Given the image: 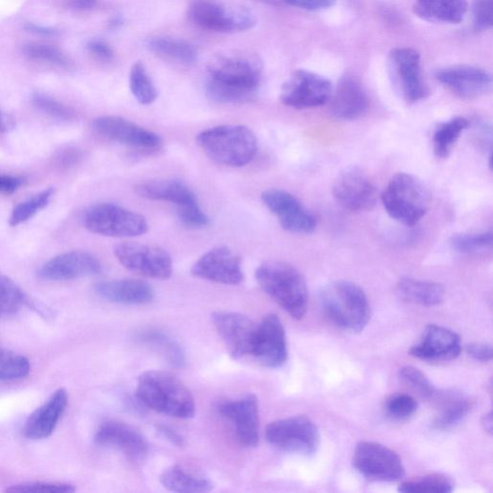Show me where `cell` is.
<instances>
[{
	"instance_id": "680465c9",
	"label": "cell",
	"mask_w": 493,
	"mask_h": 493,
	"mask_svg": "<svg viewBox=\"0 0 493 493\" xmlns=\"http://www.w3.org/2000/svg\"><path fill=\"white\" fill-rule=\"evenodd\" d=\"M122 23H123L122 19L120 17H116V18H114L109 24L112 29H116V28H119Z\"/></svg>"
},
{
	"instance_id": "681fc988",
	"label": "cell",
	"mask_w": 493,
	"mask_h": 493,
	"mask_svg": "<svg viewBox=\"0 0 493 493\" xmlns=\"http://www.w3.org/2000/svg\"><path fill=\"white\" fill-rule=\"evenodd\" d=\"M289 5L309 11H319L330 8L336 4V0H284Z\"/></svg>"
},
{
	"instance_id": "60d3db41",
	"label": "cell",
	"mask_w": 493,
	"mask_h": 493,
	"mask_svg": "<svg viewBox=\"0 0 493 493\" xmlns=\"http://www.w3.org/2000/svg\"><path fill=\"white\" fill-rule=\"evenodd\" d=\"M24 303L21 288L8 276L0 273V318L18 313Z\"/></svg>"
},
{
	"instance_id": "83f0119b",
	"label": "cell",
	"mask_w": 493,
	"mask_h": 493,
	"mask_svg": "<svg viewBox=\"0 0 493 493\" xmlns=\"http://www.w3.org/2000/svg\"><path fill=\"white\" fill-rule=\"evenodd\" d=\"M138 196L149 200L167 201L182 208L198 202L196 194L185 183L175 180L148 181L135 187Z\"/></svg>"
},
{
	"instance_id": "ffe728a7",
	"label": "cell",
	"mask_w": 493,
	"mask_h": 493,
	"mask_svg": "<svg viewBox=\"0 0 493 493\" xmlns=\"http://www.w3.org/2000/svg\"><path fill=\"white\" fill-rule=\"evenodd\" d=\"M98 446L123 453L132 462H142L149 454V446L140 432L128 424L110 421L99 426L95 436Z\"/></svg>"
},
{
	"instance_id": "1f68e13d",
	"label": "cell",
	"mask_w": 493,
	"mask_h": 493,
	"mask_svg": "<svg viewBox=\"0 0 493 493\" xmlns=\"http://www.w3.org/2000/svg\"><path fill=\"white\" fill-rule=\"evenodd\" d=\"M160 483L167 490L180 493H200L212 490L209 480L189 473L180 465H173L160 475Z\"/></svg>"
},
{
	"instance_id": "db71d44e",
	"label": "cell",
	"mask_w": 493,
	"mask_h": 493,
	"mask_svg": "<svg viewBox=\"0 0 493 493\" xmlns=\"http://www.w3.org/2000/svg\"><path fill=\"white\" fill-rule=\"evenodd\" d=\"M23 180L16 176L2 175L0 176V193L12 194L18 191L22 185Z\"/></svg>"
},
{
	"instance_id": "4fadbf2b",
	"label": "cell",
	"mask_w": 493,
	"mask_h": 493,
	"mask_svg": "<svg viewBox=\"0 0 493 493\" xmlns=\"http://www.w3.org/2000/svg\"><path fill=\"white\" fill-rule=\"evenodd\" d=\"M332 94V84L327 79L310 71L298 70L283 85L280 98L288 107L310 109L327 104Z\"/></svg>"
},
{
	"instance_id": "d6a6232c",
	"label": "cell",
	"mask_w": 493,
	"mask_h": 493,
	"mask_svg": "<svg viewBox=\"0 0 493 493\" xmlns=\"http://www.w3.org/2000/svg\"><path fill=\"white\" fill-rule=\"evenodd\" d=\"M471 123L464 117H455L437 126L433 134V149L438 158L449 157L461 134L469 129Z\"/></svg>"
},
{
	"instance_id": "f35d334b",
	"label": "cell",
	"mask_w": 493,
	"mask_h": 493,
	"mask_svg": "<svg viewBox=\"0 0 493 493\" xmlns=\"http://www.w3.org/2000/svg\"><path fill=\"white\" fill-rule=\"evenodd\" d=\"M449 245L455 251L463 255H474L491 249L492 234L472 233L454 234L449 239Z\"/></svg>"
},
{
	"instance_id": "7dc6e473",
	"label": "cell",
	"mask_w": 493,
	"mask_h": 493,
	"mask_svg": "<svg viewBox=\"0 0 493 493\" xmlns=\"http://www.w3.org/2000/svg\"><path fill=\"white\" fill-rule=\"evenodd\" d=\"M34 105L53 117L59 119H70L72 112L59 101L46 95L36 94L33 97Z\"/></svg>"
},
{
	"instance_id": "4316f807",
	"label": "cell",
	"mask_w": 493,
	"mask_h": 493,
	"mask_svg": "<svg viewBox=\"0 0 493 493\" xmlns=\"http://www.w3.org/2000/svg\"><path fill=\"white\" fill-rule=\"evenodd\" d=\"M101 298L121 305H145L155 298V290L140 280L123 279L101 282L96 285Z\"/></svg>"
},
{
	"instance_id": "ab89813d",
	"label": "cell",
	"mask_w": 493,
	"mask_h": 493,
	"mask_svg": "<svg viewBox=\"0 0 493 493\" xmlns=\"http://www.w3.org/2000/svg\"><path fill=\"white\" fill-rule=\"evenodd\" d=\"M55 194L54 188H47L41 193L21 202L13 209L9 223L12 226L21 225L34 217L35 214L45 208Z\"/></svg>"
},
{
	"instance_id": "d6986e66",
	"label": "cell",
	"mask_w": 493,
	"mask_h": 493,
	"mask_svg": "<svg viewBox=\"0 0 493 493\" xmlns=\"http://www.w3.org/2000/svg\"><path fill=\"white\" fill-rule=\"evenodd\" d=\"M211 319L227 351L234 360L251 356L258 323L247 315L237 312H214Z\"/></svg>"
},
{
	"instance_id": "ac0fdd59",
	"label": "cell",
	"mask_w": 493,
	"mask_h": 493,
	"mask_svg": "<svg viewBox=\"0 0 493 493\" xmlns=\"http://www.w3.org/2000/svg\"><path fill=\"white\" fill-rule=\"evenodd\" d=\"M191 274L198 279L226 285H236L244 280L242 258L227 247L206 252L195 262Z\"/></svg>"
},
{
	"instance_id": "6da1fadb",
	"label": "cell",
	"mask_w": 493,
	"mask_h": 493,
	"mask_svg": "<svg viewBox=\"0 0 493 493\" xmlns=\"http://www.w3.org/2000/svg\"><path fill=\"white\" fill-rule=\"evenodd\" d=\"M261 71V62L257 57H215L208 65V94L222 104L247 103L258 91Z\"/></svg>"
},
{
	"instance_id": "9a60e30c",
	"label": "cell",
	"mask_w": 493,
	"mask_h": 493,
	"mask_svg": "<svg viewBox=\"0 0 493 493\" xmlns=\"http://www.w3.org/2000/svg\"><path fill=\"white\" fill-rule=\"evenodd\" d=\"M217 409L223 419L231 424L240 445L247 448L259 445V411L258 398L254 395L222 401Z\"/></svg>"
},
{
	"instance_id": "52a82bcc",
	"label": "cell",
	"mask_w": 493,
	"mask_h": 493,
	"mask_svg": "<svg viewBox=\"0 0 493 493\" xmlns=\"http://www.w3.org/2000/svg\"><path fill=\"white\" fill-rule=\"evenodd\" d=\"M84 225L92 234L107 237H135L149 231V224L143 215L109 202L88 209Z\"/></svg>"
},
{
	"instance_id": "8992f818",
	"label": "cell",
	"mask_w": 493,
	"mask_h": 493,
	"mask_svg": "<svg viewBox=\"0 0 493 493\" xmlns=\"http://www.w3.org/2000/svg\"><path fill=\"white\" fill-rule=\"evenodd\" d=\"M381 199L389 217L407 226L419 224L431 202V196L425 184L408 173L394 175Z\"/></svg>"
},
{
	"instance_id": "44dd1931",
	"label": "cell",
	"mask_w": 493,
	"mask_h": 493,
	"mask_svg": "<svg viewBox=\"0 0 493 493\" xmlns=\"http://www.w3.org/2000/svg\"><path fill=\"white\" fill-rule=\"evenodd\" d=\"M94 131L109 140L140 149H158L159 135L137 123L118 116H104L93 122Z\"/></svg>"
},
{
	"instance_id": "8fae6325",
	"label": "cell",
	"mask_w": 493,
	"mask_h": 493,
	"mask_svg": "<svg viewBox=\"0 0 493 493\" xmlns=\"http://www.w3.org/2000/svg\"><path fill=\"white\" fill-rule=\"evenodd\" d=\"M353 465L372 482L393 483L406 474L399 455L373 441H361L353 455Z\"/></svg>"
},
{
	"instance_id": "8d00e7d4",
	"label": "cell",
	"mask_w": 493,
	"mask_h": 493,
	"mask_svg": "<svg viewBox=\"0 0 493 493\" xmlns=\"http://www.w3.org/2000/svg\"><path fill=\"white\" fill-rule=\"evenodd\" d=\"M131 90L134 98L143 106L154 104L157 98V88L151 81L143 63H134L130 75Z\"/></svg>"
},
{
	"instance_id": "836d02e7",
	"label": "cell",
	"mask_w": 493,
	"mask_h": 493,
	"mask_svg": "<svg viewBox=\"0 0 493 493\" xmlns=\"http://www.w3.org/2000/svg\"><path fill=\"white\" fill-rule=\"evenodd\" d=\"M148 47L150 52L168 60L191 64L198 57L197 49L191 44L183 41L157 38L149 40Z\"/></svg>"
},
{
	"instance_id": "7c38bea8",
	"label": "cell",
	"mask_w": 493,
	"mask_h": 493,
	"mask_svg": "<svg viewBox=\"0 0 493 493\" xmlns=\"http://www.w3.org/2000/svg\"><path fill=\"white\" fill-rule=\"evenodd\" d=\"M123 267L139 276L154 280H168L173 274V260L166 250L154 245L123 242L114 249Z\"/></svg>"
},
{
	"instance_id": "d590c367",
	"label": "cell",
	"mask_w": 493,
	"mask_h": 493,
	"mask_svg": "<svg viewBox=\"0 0 493 493\" xmlns=\"http://www.w3.org/2000/svg\"><path fill=\"white\" fill-rule=\"evenodd\" d=\"M451 478L440 473L427 474L414 477L404 481L399 486V491L404 493H449L454 490Z\"/></svg>"
},
{
	"instance_id": "f1b7e54d",
	"label": "cell",
	"mask_w": 493,
	"mask_h": 493,
	"mask_svg": "<svg viewBox=\"0 0 493 493\" xmlns=\"http://www.w3.org/2000/svg\"><path fill=\"white\" fill-rule=\"evenodd\" d=\"M469 4L466 0H414V14L427 21L460 23L463 21Z\"/></svg>"
},
{
	"instance_id": "ee69618b",
	"label": "cell",
	"mask_w": 493,
	"mask_h": 493,
	"mask_svg": "<svg viewBox=\"0 0 493 493\" xmlns=\"http://www.w3.org/2000/svg\"><path fill=\"white\" fill-rule=\"evenodd\" d=\"M23 53L35 61L50 63V64L61 67H67L71 64L69 58L54 46L32 43L24 47Z\"/></svg>"
},
{
	"instance_id": "f907efd6",
	"label": "cell",
	"mask_w": 493,
	"mask_h": 493,
	"mask_svg": "<svg viewBox=\"0 0 493 493\" xmlns=\"http://www.w3.org/2000/svg\"><path fill=\"white\" fill-rule=\"evenodd\" d=\"M87 47L89 49L90 54L100 61L108 62L113 58V50L105 41L98 39L91 40L88 43Z\"/></svg>"
},
{
	"instance_id": "b9f144b4",
	"label": "cell",
	"mask_w": 493,
	"mask_h": 493,
	"mask_svg": "<svg viewBox=\"0 0 493 493\" xmlns=\"http://www.w3.org/2000/svg\"><path fill=\"white\" fill-rule=\"evenodd\" d=\"M419 404L409 395L397 394L389 396L384 404L385 413L389 419L403 421L414 415Z\"/></svg>"
},
{
	"instance_id": "f6af8a7d",
	"label": "cell",
	"mask_w": 493,
	"mask_h": 493,
	"mask_svg": "<svg viewBox=\"0 0 493 493\" xmlns=\"http://www.w3.org/2000/svg\"><path fill=\"white\" fill-rule=\"evenodd\" d=\"M178 214L181 222L189 229H202L209 225V218L199 202L179 208Z\"/></svg>"
},
{
	"instance_id": "7bdbcfd3",
	"label": "cell",
	"mask_w": 493,
	"mask_h": 493,
	"mask_svg": "<svg viewBox=\"0 0 493 493\" xmlns=\"http://www.w3.org/2000/svg\"><path fill=\"white\" fill-rule=\"evenodd\" d=\"M398 377L404 385L423 398H433L436 395V388L426 375L412 366L402 368L398 372Z\"/></svg>"
},
{
	"instance_id": "7a4b0ae2",
	"label": "cell",
	"mask_w": 493,
	"mask_h": 493,
	"mask_svg": "<svg viewBox=\"0 0 493 493\" xmlns=\"http://www.w3.org/2000/svg\"><path fill=\"white\" fill-rule=\"evenodd\" d=\"M136 398L145 407L174 419L189 420L195 415V400L178 377L151 370L139 377Z\"/></svg>"
},
{
	"instance_id": "f5cc1de1",
	"label": "cell",
	"mask_w": 493,
	"mask_h": 493,
	"mask_svg": "<svg viewBox=\"0 0 493 493\" xmlns=\"http://www.w3.org/2000/svg\"><path fill=\"white\" fill-rule=\"evenodd\" d=\"M467 353L477 361L488 362L492 359V347L484 343H475L467 346Z\"/></svg>"
},
{
	"instance_id": "7402d4cb",
	"label": "cell",
	"mask_w": 493,
	"mask_h": 493,
	"mask_svg": "<svg viewBox=\"0 0 493 493\" xmlns=\"http://www.w3.org/2000/svg\"><path fill=\"white\" fill-rule=\"evenodd\" d=\"M461 351V338L456 333L445 327L429 325L410 353L426 361H448L457 359Z\"/></svg>"
},
{
	"instance_id": "2e32d148",
	"label": "cell",
	"mask_w": 493,
	"mask_h": 493,
	"mask_svg": "<svg viewBox=\"0 0 493 493\" xmlns=\"http://www.w3.org/2000/svg\"><path fill=\"white\" fill-rule=\"evenodd\" d=\"M250 357L270 369L280 368L286 362L288 350L285 330L277 315H265L258 323Z\"/></svg>"
},
{
	"instance_id": "3957f363",
	"label": "cell",
	"mask_w": 493,
	"mask_h": 493,
	"mask_svg": "<svg viewBox=\"0 0 493 493\" xmlns=\"http://www.w3.org/2000/svg\"><path fill=\"white\" fill-rule=\"evenodd\" d=\"M256 280L277 305L293 319L300 320L308 310V287L305 277L293 265L284 261L264 262L256 271Z\"/></svg>"
},
{
	"instance_id": "5b68a950",
	"label": "cell",
	"mask_w": 493,
	"mask_h": 493,
	"mask_svg": "<svg viewBox=\"0 0 493 493\" xmlns=\"http://www.w3.org/2000/svg\"><path fill=\"white\" fill-rule=\"evenodd\" d=\"M320 305L327 319L341 330L358 333L370 320L368 296L361 287L349 281L327 285L320 294Z\"/></svg>"
},
{
	"instance_id": "9f6ffc18",
	"label": "cell",
	"mask_w": 493,
	"mask_h": 493,
	"mask_svg": "<svg viewBox=\"0 0 493 493\" xmlns=\"http://www.w3.org/2000/svg\"><path fill=\"white\" fill-rule=\"evenodd\" d=\"M27 30L30 32H34L37 34H43V35H56L58 31H56L54 29H48V28H43V27H38V25L30 23L27 27Z\"/></svg>"
},
{
	"instance_id": "91938a15",
	"label": "cell",
	"mask_w": 493,
	"mask_h": 493,
	"mask_svg": "<svg viewBox=\"0 0 493 493\" xmlns=\"http://www.w3.org/2000/svg\"><path fill=\"white\" fill-rule=\"evenodd\" d=\"M3 126H4L3 119H2V116H0V130L3 129Z\"/></svg>"
},
{
	"instance_id": "9c48e42d",
	"label": "cell",
	"mask_w": 493,
	"mask_h": 493,
	"mask_svg": "<svg viewBox=\"0 0 493 493\" xmlns=\"http://www.w3.org/2000/svg\"><path fill=\"white\" fill-rule=\"evenodd\" d=\"M265 437L272 446L303 456L318 451L320 442L318 426L306 415L290 416L270 423Z\"/></svg>"
},
{
	"instance_id": "e0dca14e",
	"label": "cell",
	"mask_w": 493,
	"mask_h": 493,
	"mask_svg": "<svg viewBox=\"0 0 493 493\" xmlns=\"http://www.w3.org/2000/svg\"><path fill=\"white\" fill-rule=\"evenodd\" d=\"M261 200L279 220L283 229L293 234H312L318 220L293 194L281 189H269L261 194Z\"/></svg>"
},
{
	"instance_id": "f546056e",
	"label": "cell",
	"mask_w": 493,
	"mask_h": 493,
	"mask_svg": "<svg viewBox=\"0 0 493 493\" xmlns=\"http://www.w3.org/2000/svg\"><path fill=\"white\" fill-rule=\"evenodd\" d=\"M396 294L404 302L434 307L444 301L446 288L438 283L403 277L396 285Z\"/></svg>"
},
{
	"instance_id": "c3c4849f",
	"label": "cell",
	"mask_w": 493,
	"mask_h": 493,
	"mask_svg": "<svg viewBox=\"0 0 493 493\" xmlns=\"http://www.w3.org/2000/svg\"><path fill=\"white\" fill-rule=\"evenodd\" d=\"M474 27L485 31L492 27V0H474L472 4Z\"/></svg>"
},
{
	"instance_id": "ba28073f",
	"label": "cell",
	"mask_w": 493,
	"mask_h": 493,
	"mask_svg": "<svg viewBox=\"0 0 493 493\" xmlns=\"http://www.w3.org/2000/svg\"><path fill=\"white\" fill-rule=\"evenodd\" d=\"M387 71L396 93L408 104L420 103L428 94L421 57L415 49L397 47L387 57Z\"/></svg>"
},
{
	"instance_id": "bcb514c9",
	"label": "cell",
	"mask_w": 493,
	"mask_h": 493,
	"mask_svg": "<svg viewBox=\"0 0 493 493\" xmlns=\"http://www.w3.org/2000/svg\"><path fill=\"white\" fill-rule=\"evenodd\" d=\"M7 492H49V493H69L74 492L75 489L70 484L49 483V482H32L21 485L13 486L6 489Z\"/></svg>"
},
{
	"instance_id": "cb8c5ba5",
	"label": "cell",
	"mask_w": 493,
	"mask_h": 493,
	"mask_svg": "<svg viewBox=\"0 0 493 493\" xmlns=\"http://www.w3.org/2000/svg\"><path fill=\"white\" fill-rule=\"evenodd\" d=\"M100 271L101 264L96 257L89 252L73 251L50 259L39 275L47 281L64 282L94 276Z\"/></svg>"
},
{
	"instance_id": "6f0895ef",
	"label": "cell",
	"mask_w": 493,
	"mask_h": 493,
	"mask_svg": "<svg viewBox=\"0 0 493 493\" xmlns=\"http://www.w3.org/2000/svg\"><path fill=\"white\" fill-rule=\"evenodd\" d=\"M483 426L486 429V431L489 434L492 433V414L491 412H489L484 416L483 419Z\"/></svg>"
},
{
	"instance_id": "30bf717a",
	"label": "cell",
	"mask_w": 493,
	"mask_h": 493,
	"mask_svg": "<svg viewBox=\"0 0 493 493\" xmlns=\"http://www.w3.org/2000/svg\"><path fill=\"white\" fill-rule=\"evenodd\" d=\"M188 17L200 29L215 32L246 31L257 22L246 9L226 6L220 0H192Z\"/></svg>"
},
{
	"instance_id": "5bb4252c",
	"label": "cell",
	"mask_w": 493,
	"mask_h": 493,
	"mask_svg": "<svg viewBox=\"0 0 493 493\" xmlns=\"http://www.w3.org/2000/svg\"><path fill=\"white\" fill-rule=\"evenodd\" d=\"M333 195L340 207L353 212L372 210L378 200L376 185L357 167L346 168L338 174Z\"/></svg>"
},
{
	"instance_id": "d4e9b609",
	"label": "cell",
	"mask_w": 493,
	"mask_h": 493,
	"mask_svg": "<svg viewBox=\"0 0 493 493\" xmlns=\"http://www.w3.org/2000/svg\"><path fill=\"white\" fill-rule=\"evenodd\" d=\"M331 98L332 114L341 121L358 120L370 108V98L364 87L358 79L350 75L339 81Z\"/></svg>"
},
{
	"instance_id": "e575fe53",
	"label": "cell",
	"mask_w": 493,
	"mask_h": 493,
	"mask_svg": "<svg viewBox=\"0 0 493 493\" xmlns=\"http://www.w3.org/2000/svg\"><path fill=\"white\" fill-rule=\"evenodd\" d=\"M472 410L470 400L450 395L441 404L434 426L438 429H447L461 423Z\"/></svg>"
},
{
	"instance_id": "11a10c76",
	"label": "cell",
	"mask_w": 493,
	"mask_h": 493,
	"mask_svg": "<svg viewBox=\"0 0 493 493\" xmlns=\"http://www.w3.org/2000/svg\"><path fill=\"white\" fill-rule=\"evenodd\" d=\"M98 0H69L72 8L79 11H87L94 8Z\"/></svg>"
},
{
	"instance_id": "277c9868",
	"label": "cell",
	"mask_w": 493,
	"mask_h": 493,
	"mask_svg": "<svg viewBox=\"0 0 493 493\" xmlns=\"http://www.w3.org/2000/svg\"><path fill=\"white\" fill-rule=\"evenodd\" d=\"M197 141L210 159L229 167L246 166L258 153V139L245 125L214 126L201 132Z\"/></svg>"
},
{
	"instance_id": "74e56055",
	"label": "cell",
	"mask_w": 493,
	"mask_h": 493,
	"mask_svg": "<svg viewBox=\"0 0 493 493\" xmlns=\"http://www.w3.org/2000/svg\"><path fill=\"white\" fill-rule=\"evenodd\" d=\"M30 361L20 353L0 349V382L21 380L30 373Z\"/></svg>"
},
{
	"instance_id": "484cf974",
	"label": "cell",
	"mask_w": 493,
	"mask_h": 493,
	"mask_svg": "<svg viewBox=\"0 0 493 493\" xmlns=\"http://www.w3.org/2000/svg\"><path fill=\"white\" fill-rule=\"evenodd\" d=\"M68 402L66 389L59 388L55 391L41 407L30 414L23 428L24 436L39 440L52 435L68 406Z\"/></svg>"
},
{
	"instance_id": "603a6c76",
	"label": "cell",
	"mask_w": 493,
	"mask_h": 493,
	"mask_svg": "<svg viewBox=\"0 0 493 493\" xmlns=\"http://www.w3.org/2000/svg\"><path fill=\"white\" fill-rule=\"evenodd\" d=\"M436 79L446 89L463 98H474L487 94L491 88V75L472 66H453L440 69Z\"/></svg>"
},
{
	"instance_id": "4dcf8cb0",
	"label": "cell",
	"mask_w": 493,
	"mask_h": 493,
	"mask_svg": "<svg viewBox=\"0 0 493 493\" xmlns=\"http://www.w3.org/2000/svg\"><path fill=\"white\" fill-rule=\"evenodd\" d=\"M138 339L148 347L160 353L174 369H183L186 364L183 346L167 334L157 330H149L139 335Z\"/></svg>"
},
{
	"instance_id": "816d5d0a",
	"label": "cell",
	"mask_w": 493,
	"mask_h": 493,
	"mask_svg": "<svg viewBox=\"0 0 493 493\" xmlns=\"http://www.w3.org/2000/svg\"><path fill=\"white\" fill-rule=\"evenodd\" d=\"M157 432L163 439L167 440L169 444L175 447L184 448L187 445L185 438L169 426L157 425Z\"/></svg>"
}]
</instances>
